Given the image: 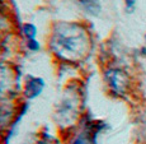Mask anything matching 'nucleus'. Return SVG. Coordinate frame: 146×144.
<instances>
[{"label": "nucleus", "instance_id": "obj_2", "mask_svg": "<svg viewBox=\"0 0 146 144\" xmlns=\"http://www.w3.org/2000/svg\"><path fill=\"white\" fill-rule=\"evenodd\" d=\"M108 84L111 86V88L117 93H123L127 87V77L123 72H121L118 69H112L108 70L106 74Z\"/></svg>", "mask_w": 146, "mask_h": 144}, {"label": "nucleus", "instance_id": "obj_5", "mask_svg": "<svg viewBox=\"0 0 146 144\" xmlns=\"http://www.w3.org/2000/svg\"><path fill=\"white\" fill-rule=\"evenodd\" d=\"M23 32H24V35H26V37H27L28 40H36V35H37V28L33 26V24H31V23L24 24Z\"/></svg>", "mask_w": 146, "mask_h": 144}, {"label": "nucleus", "instance_id": "obj_4", "mask_svg": "<svg viewBox=\"0 0 146 144\" xmlns=\"http://www.w3.org/2000/svg\"><path fill=\"white\" fill-rule=\"evenodd\" d=\"M81 7L85 9V12L98 15L100 12V4L98 3V0H80Z\"/></svg>", "mask_w": 146, "mask_h": 144}, {"label": "nucleus", "instance_id": "obj_3", "mask_svg": "<svg viewBox=\"0 0 146 144\" xmlns=\"http://www.w3.org/2000/svg\"><path fill=\"white\" fill-rule=\"evenodd\" d=\"M44 87V82L41 78H36V77H31L29 79H27L26 83V96L28 98H35L42 92Z\"/></svg>", "mask_w": 146, "mask_h": 144}, {"label": "nucleus", "instance_id": "obj_6", "mask_svg": "<svg viewBox=\"0 0 146 144\" xmlns=\"http://www.w3.org/2000/svg\"><path fill=\"white\" fill-rule=\"evenodd\" d=\"M72 144H94V143H93V140H92L90 135H89L88 133H81L79 137L74 140Z\"/></svg>", "mask_w": 146, "mask_h": 144}, {"label": "nucleus", "instance_id": "obj_1", "mask_svg": "<svg viewBox=\"0 0 146 144\" xmlns=\"http://www.w3.org/2000/svg\"><path fill=\"white\" fill-rule=\"evenodd\" d=\"M52 50L58 58L67 61L81 60L89 50V36L78 23H61L51 38Z\"/></svg>", "mask_w": 146, "mask_h": 144}, {"label": "nucleus", "instance_id": "obj_7", "mask_svg": "<svg viewBox=\"0 0 146 144\" xmlns=\"http://www.w3.org/2000/svg\"><path fill=\"white\" fill-rule=\"evenodd\" d=\"M28 49L31 51H38L40 50V44L36 40H28Z\"/></svg>", "mask_w": 146, "mask_h": 144}, {"label": "nucleus", "instance_id": "obj_8", "mask_svg": "<svg viewBox=\"0 0 146 144\" xmlns=\"http://www.w3.org/2000/svg\"><path fill=\"white\" fill-rule=\"evenodd\" d=\"M126 3V10L128 13H131L135 9V5H136V0H125Z\"/></svg>", "mask_w": 146, "mask_h": 144}, {"label": "nucleus", "instance_id": "obj_10", "mask_svg": "<svg viewBox=\"0 0 146 144\" xmlns=\"http://www.w3.org/2000/svg\"><path fill=\"white\" fill-rule=\"evenodd\" d=\"M1 10H3V1L0 0V12H1Z\"/></svg>", "mask_w": 146, "mask_h": 144}, {"label": "nucleus", "instance_id": "obj_9", "mask_svg": "<svg viewBox=\"0 0 146 144\" xmlns=\"http://www.w3.org/2000/svg\"><path fill=\"white\" fill-rule=\"evenodd\" d=\"M37 144H60V143H58L56 139L51 138V137H48V138L46 137V138H43L42 140H40V142H38Z\"/></svg>", "mask_w": 146, "mask_h": 144}]
</instances>
